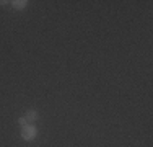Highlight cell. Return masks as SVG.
I'll return each mask as SVG.
<instances>
[{
  "instance_id": "cell-3",
  "label": "cell",
  "mask_w": 153,
  "mask_h": 147,
  "mask_svg": "<svg viewBox=\"0 0 153 147\" xmlns=\"http://www.w3.org/2000/svg\"><path fill=\"white\" fill-rule=\"evenodd\" d=\"M12 5H13V8H15V10H25L28 7V2H26V0H13Z\"/></svg>"
},
{
  "instance_id": "cell-4",
  "label": "cell",
  "mask_w": 153,
  "mask_h": 147,
  "mask_svg": "<svg viewBox=\"0 0 153 147\" xmlns=\"http://www.w3.org/2000/svg\"><path fill=\"white\" fill-rule=\"evenodd\" d=\"M18 123H20V124H21V128H23V126H26V124H28V121L25 119V116H21L20 119H18Z\"/></svg>"
},
{
  "instance_id": "cell-5",
  "label": "cell",
  "mask_w": 153,
  "mask_h": 147,
  "mask_svg": "<svg viewBox=\"0 0 153 147\" xmlns=\"http://www.w3.org/2000/svg\"><path fill=\"white\" fill-rule=\"evenodd\" d=\"M7 3H10V2H7V0H0V5H7Z\"/></svg>"
},
{
  "instance_id": "cell-2",
  "label": "cell",
  "mask_w": 153,
  "mask_h": 147,
  "mask_svg": "<svg viewBox=\"0 0 153 147\" xmlns=\"http://www.w3.org/2000/svg\"><path fill=\"white\" fill-rule=\"evenodd\" d=\"M25 119L28 121V124H30V123H36V121L39 119V113L34 111V110H28L26 115H25Z\"/></svg>"
},
{
  "instance_id": "cell-1",
  "label": "cell",
  "mask_w": 153,
  "mask_h": 147,
  "mask_svg": "<svg viewBox=\"0 0 153 147\" xmlns=\"http://www.w3.org/2000/svg\"><path fill=\"white\" fill-rule=\"evenodd\" d=\"M36 134H38V129L33 124H26V126L21 128V139H25V141H33Z\"/></svg>"
}]
</instances>
